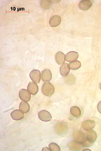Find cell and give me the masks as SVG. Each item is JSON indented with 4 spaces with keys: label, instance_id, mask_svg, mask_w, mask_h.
I'll return each mask as SVG.
<instances>
[{
    "label": "cell",
    "instance_id": "obj_15",
    "mask_svg": "<svg viewBox=\"0 0 101 151\" xmlns=\"http://www.w3.org/2000/svg\"><path fill=\"white\" fill-rule=\"evenodd\" d=\"M70 71V66L67 63H63L62 65H61L60 67V73H61V76H62L63 77H66L68 76V74H69Z\"/></svg>",
    "mask_w": 101,
    "mask_h": 151
},
{
    "label": "cell",
    "instance_id": "obj_6",
    "mask_svg": "<svg viewBox=\"0 0 101 151\" xmlns=\"http://www.w3.org/2000/svg\"><path fill=\"white\" fill-rule=\"evenodd\" d=\"M68 148L71 150H82L84 149V145H82V143L74 140L68 144Z\"/></svg>",
    "mask_w": 101,
    "mask_h": 151
},
{
    "label": "cell",
    "instance_id": "obj_24",
    "mask_svg": "<svg viewBox=\"0 0 101 151\" xmlns=\"http://www.w3.org/2000/svg\"><path fill=\"white\" fill-rule=\"evenodd\" d=\"M92 142H90L89 140H88V139H86L85 141H84L83 143H82V145H84V147H89V146L92 145Z\"/></svg>",
    "mask_w": 101,
    "mask_h": 151
},
{
    "label": "cell",
    "instance_id": "obj_19",
    "mask_svg": "<svg viewBox=\"0 0 101 151\" xmlns=\"http://www.w3.org/2000/svg\"><path fill=\"white\" fill-rule=\"evenodd\" d=\"M20 109L23 113H28L30 111V105L26 102H22L20 104Z\"/></svg>",
    "mask_w": 101,
    "mask_h": 151
},
{
    "label": "cell",
    "instance_id": "obj_12",
    "mask_svg": "<svg viewBox=\"0 0 101 151\" xmlns=\"http://www.w3.org/2000/svg\"><path fill=\"white\" fill-rule=\"evenodd\" d=\"M61 22H62L61 17L59 16V15H54V16H52L50 19L49 24H50V25L52 27H57V26H58L59 24H61Z\"/></svg>",
    "mask_w": 101,
    "mask_h": 151
},
{
    "label": "cell",
    "instance_id": "obj_26",
    "mask_svg": "<svg viewBox=\"0 0 101 151\" xmlns=\"http://www.w3.org/2000/svg\"><path fill=\"white\" fill-rule=\"evenodd\" d=\"M43 151H46V150H47V151H51V149L50 148H47V147H45V148H43Z\"/></svg>",
    "mask_w": 101,
    "mask_h": 151
},
{
    "label": "cell",
    "instance_id": "obj_25",
    "mask_svg": "<svg viewBox=\"0 0 101 151\" xmlns=\"http://www.w3.org/2000/svg\"><path fill=\"white\" fill-rule=\"evenodd\" d=\"M97 108H98V111L101 113V101L100 103H98V106H97Z\"/></svg>",
    "mask_w": 101,
    "mask_h": 151
},
{
    "label": "cell",
    "instance_id": "obj_21",
    "mask_svg": "<svg viewBox=\"0 0 101 151\" xmlns=\"http://www.w3.org/2000/svg\"><path fill=\"white\" fill-rule=\"evenodd\" d=\"M70 69H72V70H78V69H79L80 67H81V62L78 61V60H75L73 62H71L70 63Z\"/></svg>",
    "mask_w": 101,
    "mask_h": 151
},
{
    "label": "cell",
    "instance_id": "obj_27",
    "mask_svg": "<svg viewBox=\"0 0 101 151\" xmlns=\"http://www.w3.org/2000/svg\"><path fill=\"white\" fill-rule=\"evenodd\" d=\"M100 89H101V83H100Z\"/></svg>",
    "mask_w": 101,
    "mask_h": 151
},
{
    "label": "cell",
    "instance_id": "obj_3",
    "mask_svg": "<svg viewBox=\"0 0 101 151\" xmlns=\"http://www.w3.org/2000/svg\"><path fill=\"white\" fill-rule=\"evenodd\" d=\"M55 131L58 134H64L68 131V125L65 123H57L55 126Z\"/></svg>",
    "mask_w": 101,
    "mask_h": 151
},
{
    "label": "cell",
    "instance_id": "obj_14",
    "mask_svg": "<svg viewBox=\"0 0 101 151\" xmlns=\"http://www.w3.org/2000/svg\"><path fill=\"white\" fill-rule=\"evenodd\" d=\"M86 136V139H88V140H89L92 143H94L97 139V134H96V133L94 131V130H88L87 131V133L85 134Z\"/></svg>",
    "mask_w": 101,
    "mask_h": 151
},
{
    "label": "cell",
    "instance_id": "obj_7",
    "mask_svg": "<svg viewBox=\"0 0 101 151\" xmlns=\"http://www.w3.org/2000/svg\"><path fill=\"white\" fill-rule=\"evenodd\" d=\"M78 58V53L76 51H70L67 55H65V60L68 62H73Z\"/></svg>",
    "mask_w": 101,
    "mask_h": 151
},
{
    "label": "cell",
    "instance_id": "obj_17",
    "mask_svg": "<svg viewBox=\"0 0 101 151\" xmlns=\"http://www.w3.org/2000/svg\"><path fill=\"white\" fill-rule=\"evenodd\" d=\"M55 59H56V61H57V64L62 65L64 63V61H65V55L62 52L59 51L55 55Z\"/></svg>",
    "mask_w": 101,
    "mask_h": 151
},
{
    "label": "cell",
    "instance_id": "obj_22",
    "mask_svg": "<svg viewBox=\"0 0 101 151\" xmlns=\"http://www.w3.org/2000/svg\"><path fill=\"white\" fill-rule=\"evenodd\" d=\"M66 81L68 83V84H73L75 82V76L73 75H68V76H66Z\"/></svg>",
    "mask_w": 101,
    "mask_h": 151
},
{
    "label": "cell",
    "instance_id": "obj_10",
    "mask_svg": "<svg viewBox=\"0 0 101 151\" xmlns=\"http://www.w3.org/2000/svg\"><path fill=\"white\" fill-rule=\"evenodd\" d=\"M52 74L51 72V70L49 69H45L41 72V80L45 82H48L52 80Z\"/></svg>",
    "mask_w": 101,
    "mask_h": 151
},
{
    "label": "cell",
    "instance_id": "obj_4",
    "mask_svg": "<svg viewBox=\"0 0 101 151\" xmlns=\"http://www.w3.org/2000/svg\"><path fill=\"white\" fill-rule=\"evenodd\" d=\"M31 94L30 93V92L26 90V89H20V91L19 92V97L21 99L23 102H26L28 103L31 100Z\"/></svg>",
    "mask_w": 101,
    "mask_h": 151
},
{
    "label": "cell",
    "instance_id": "obj_20",
    "mask_svg": "<svg viewBox=\"0 0 101 151\" xmlns=\"http://www.w3.org/2000/svg\"><path fill=\"white\" fill-rule=\"evenodd\" d=\"M41 6L44 9H48L52 6V1H49V0H41Z\"/></svg>",
    "mask_w": 101,
    "mask_h": 151
},
{
    "label": "cell",
    "instance_id": "obj_9",
    "mask_svg": "<svg viewBox=\"0 0 101 151\" xmlns=\"http://www.w3.org/2000/svg\"><path fill=\"white\" fill-rule=\"evenodd\" d=\"M94 126H95V122L93 121V120H85V121H84L83 124H82V128H83V129L86 130V131L93 129L94 128Z\"/></svg>",
    "mask_w": 101,
    "mask_h": 151
},
{
    "label": "cell",
    "instance_id": "obj_8",
    "mask_svg": "<svg viewBox=\"0 0 101 151\" xmlns=\"http://www.w3.org/2000/svg\"><path fill=\"white\" fill-rule=\"evenodd\" d=\"M73 139H74V140L78 141V142L83 143L84 141L86 140V136L83 132L77 130L73 133Z\"/></svg>",
    "mask_w": 101,
    "mask_h": 151
},
{
    "label": "cell",
    "instance_id": "obj_5",
    "mask_svg": "<svg viewBox=\"0 0 101 151\" xmlns=\"http://www.w3.org/2000/svg\"><path fill=\"white\" fill-rule=\"evenodd\" d=\"M30 77H31L32 81L38 83V82L41 81V73L40 72V70H33L30 73Z\"/></svg>",
    "mask_w": 101,
    "mask_h": 151
},
{
    "label": "cell",
    "instance_id": "obj_13",
    "mask_svg": "<svg viewBox=\"0 0 101 151\" xmlns=\"http://www.w3.org/2000/svg\"><path fill=\"white\" fill-rule=\"evenodd\" d=\"M24 117H25L24 113L20 109V110H14L11 113V118L14 120H20V119H24Z\"/></svg>",
    "mask_w": 101,
    "mask_h": 151
},
{
    "label": "cell",
    "instance_id": "obj_18",
    "mask_svg": "<svg viewBox=\"0 0 101 151\" xmlns=\"http://www.w3.org/2000/svg\"><path fill=\"white\" fill-rule=\"evenodd\" d=\"M70 113L74 118H79L81 116V110H80V108L78 107H76V106H73V107L71 108Z\"/></svg>",
    "mask_w": 101,
    "mask_h": 151
},
{
    "label": "cell",
    "instance_id": "obj_11",
    "mask_svg": "<svg viewBox=\"0 0 101 151\" xmlns=\"http://www.w3.org/2000/svg\"><path fill=\"white\" fill-rule=\"evenodd\" d=\"M92 6V1L90 0H83L78 4V8L81 10H88Z\"/></svg>",
    "mask_w": 101,
    "mask_h": 151
},
{
    "label": "cell",
    "instance_id": "obj_23",
    "mask_svg": "<svg viewBox=\"0 0 101 151\" xmlns=\"http://www.w3.org/2000/svg\"><path fill=\"white\" fill-rule=\"evenodd\" d=\"M49 148L51 149V150L52 151H60V147H59L57 144H55V143H51L50 145H49Z\"/></svg>",
    "mask_w": 101,
    "mask_h": 151
},
{
    "label": "cell",
    "instance_id": "obj_16",
    "mask_svg": "<svg viewBox=\"0 0 101 151\" xmlns=\"http://www.w3.org/2000/svg\"><path fill=\"white\" fill-rule=\"evenodd\" d=\"M27 90L30 92V93H31V95H36V94L38 92L39 88H38L37 84H36V82H34V81H33V82H30V83H29Z\"/></svg>",
    "mask_w": 101,
    "mask_h": 151
},
{
    "label": "cell",
    "instance_id": "obj_1",
    "mask_svg": "<svg viewBox=\"0 0 101 151\" xmlns=\"http://www.w3.org/2000/svg\"><path fill=\"white\" fill-rule=\"evenodd\" d=\"M41 91H42V93L45 96L51 97L53 95L54 92H55V88H54L53 85L48 81V82H45L43 84L42 87H41Z\"/></svg>",
    "mask_w": 101,
    "mask_h": 151
},
{
    "label": "cell",
    "instance_id": "obj_2",
    "mask_svg": "<svg viewBox=\"0 0 101 151\" xmlns=\"http://www.w3.org/2000/svg\"><path fill=\"white\" fill-rule=\"evenodd\" d=\"M38 117L39 119H41L43 122H49L51 121L52 117L51 115V113H49L48 111H46V110H41L38 113Z\"/></svg>",
    "mask_w": 101,
    "mask_h": 151
}]
</instances>
